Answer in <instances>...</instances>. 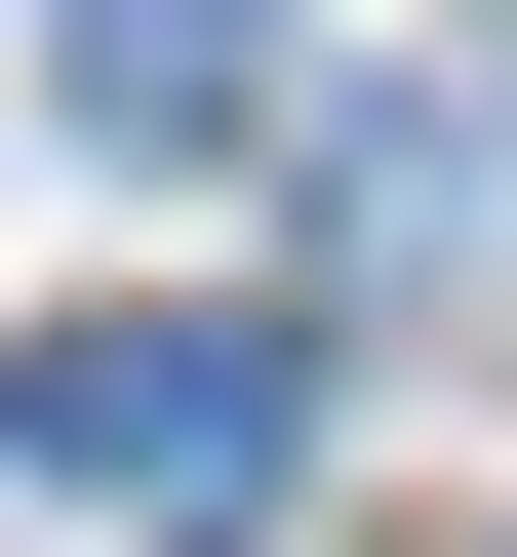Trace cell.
Returning a JSON list of instances; mask_svg holds the SVG:
<instances>
[{
	"label": "cell",
	"instance_id": "1",
	"mask_svg": "<svg viewBox=\"0 0 517 557\" xmlns=\"http://www.w3.org/2000/svg\"><path fill=\"white\" fill-rule=\"evenodd\" d=\"M279 438H319V359H279L239 278H120V319H40V359H0V478H40V518H120V557L279 518Z\"/></svg>",
	"mask_w": 517,
	"mask_h": 557
},
{
	"label": "cell",
	"instance_id": "2",
	"mask_svg": "<svg viewBox=\"0 0 517 557\" xmlns=\"http://www.w3.org/2000/svg\"><path fill=\"white\" fill-rule=\"evenodd\" d=\"M40 40H81V81H239V0H40Z\"/></svg>",
	"mask_w": 517,
	"mask_h": 557
}]
</instances>
